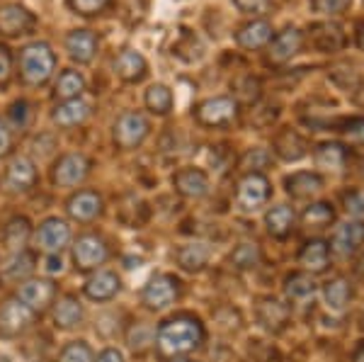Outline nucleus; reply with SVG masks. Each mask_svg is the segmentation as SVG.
<instances>
[{
    "label": "nucleus",
    "mask_w": 364,
    "mask_h": 362,
    "mask_svg": "<svg viewBox=\"0 0 364 362\" xmlns=\"http://www.w3.org/2000/svg\"><path fill=\"white\" fill-rule=\"evenodd\" d=\"M34 267H37V258H34L32 250L22 248L10 253L8 258L0 262V277L5 282H25V280L32 277Z\"/></svg>",
    "instance_id": "21"
},
{
    "label": "nucleus",
    "mask_w": 364,
    "mask_h": 362,
    "mask_svg": "<svg viewBox=\"0 0 364 362\" xmlns=\"http://www.w3.org/2000/svg\"><path fill=\"white\" fill-rule=\"evenodd\" d=\"M37 321V314L27 304H22L17 297H10L0 304V338L13 341V338L25 336Z\"/></svg>",
    "instance_id": "7"
},
{
    "label": "nucleus",
    "mask_w": 364,
    "mask_h": 362,
    "mask_svg": "<svg viewBox=\"0 0 364 362\" xmlns=\"http://www.w3.org/2000/svg\"><path fill=\"white\" fill-rule=\"evenodd\" d=\"M233 5H236L240 13L257 17V20H262L272 10V0H233Z\"/></svg>",
    "instance_id": "45"
},
{
    "label": "nucleus",
    "mask_w": 364,
    "mask_h": 362,
    "mask_svg": "<svg viewBox=\"0 0 364 362\" xmlns=\"http://www.w3.org/2000/svg\"><path fill=\"white\" fill-rule=\"evenodd\" d=\"M85 90V78L80 75L78 71H63L58 75L56 80V90H54V97L61 102L66 100H75V97H80Z\"/></svg>",
    "instance_id": "37"
},
{
    "label": "nucleus",
    "mask_w": 364,
    "mask_h": 362,
    "mask_svg": "<svg viewBox=\"0 0 364 362\" xmlns=\"http://www.w3.org/2000/svg\"><path fill=\"white\" fill-rule=\"evenodd\" d=\"M10 151H13V132H10V127L0 119V159H5Z\"/></svg>",
    "instance_id": "50"
},
{
    "label": "nucleus",
    "mask_w": 364,
    "mask_h": 362,
    "mask_svg": "<svg viewBox=\"0 0 364 362\" xmlns=\"http://www.w3.org/2000/svg\"><path fill=\"white\" fill-rule=\"evenodd\" d=\"M58 362H95V353L85 341H73L61 350Z\"/></svg>",
    "instance_id": "41"
},
{
    "label": "nucleus",
    "mask_w": 364,
    "mask_h": 362,
    "mask_svg": "<svg viewBox=\"0 0 364 362\" xmlns=\"http://www.w3.org/2000/svg\"><path fill=\"white\" fill-rule=\"evenodd\" d=\"M269 180L262 173H245L238 180L236 190V207L243 214H255L269 202Z\"/></svg>",
    "instance_id": "6"
},
{
    "label": "nucleus",
    "mask_w": 364,
    "mask_h": 362,
    "mask_svg": "<svg viewBox=\"0 0 364 362\" xmlns=\"http://www.w3.org/2000/svg\"><path fill=\"white\" fill-rule=\"evenodd\" d=\"M309 5L314 13H318L323 17H338L348 13L352 0H309Z\"/></svg>",
    "instance_id": "42"
},
{
    "label": "nucleus",
    "mask_w": 364,
    "mask_h": 362,
    "mask_svg": "<svg viewBox=\"0 0 364 362\" xmlns=\"http://www.w3.org/2000/svg\"><path fill=\"white\" fill-rule=\"evenodd\" d=\"M85 309L80 304V299L75 294H63L56 297L54 302V324L61 331H73L83 324Z\"/></svg>",
    "instance_id": "24"
},
{
    "label": "nucleus",
    "mask_w": 364,
    "mask_h": 362,
    "mask_svg": "<svg viewBox=\"0 0 364 362\" xmlns=\"http://www.w3.org/2000/svg\"><path fill=\"white\" fill-rule=\"evenodd\" d=\"M105 209L102 197L97 195L95 190H78L75 195L68 197L66 202V212L68 217L78 224H92Z\"/></svg>",
    "instance_id": "15"
},
{
    "label": "nucleus",
    "mask_w": 364,
    "mask_h": 362,
    "mask_svg": "<svg viewBox=\"0 0 364 362\" xmlns=\"http://www.w3.org/2000/svg\"><path fill=\"white\" fill-rule=\"evenodd\" d=\"M46 272H51V275H61L63 272V260H61V255H49L46 258Z\"/></svg>",
    "instance_id": "52"
},
{
    "label": "nucleus",
    "mask_w": 364,
    "mask_h": 362,
    "mask_svg": "<svg viewBox=\"0 0 364 362\" xmlns=\"http://www.w3.org/2000/svg\"><path fill=\"white\" fill-rule=\"evenodd\" d=\"M272 151L279 156L282 161L294 163L306 159L311 154V144L306 137H301L296 129H282L272 142Z\"/></svg>",
    "instance_id": "20"
},
{
    "label": "nucleus",
    "mask_w": 364,
    "mask_h": 362,
    "mask_svg": "<svg viewBox=\"0 0 364 362\" xmlns=\"http://www.w3.org/2000/svg\"><path fill=\"white\" fill-rule=\"evenodd\" d=\"M173 185L187 200H202L209 195L211 185H209V175L202 168H180L173 175Z\"/></svg>",
    "instance_id": "18"
},
{
    "label": "nucleus",
    "mask_w": 364,
    "mask_h": 362,
    "mask_svg": "<svg viewBox=\"0 0 364 362\" xmlns=\"http://www.w3.org/2000/svg\"><path fill=\"white\" fill-rule=\"evenodd\" d=\"M95 362H124V355H122V350H117V348H105L95 358Z\"/></svg>",
    "instance_id": "51"
},
{
    "label": "nucleus",
    "mask_w": 364,
    "mask_h": 362,
    "mask_svg": "<svg viewBox=\"0 0 364 362\" xmlns=\"http://www.w3.org/2000/svg\"><path fill=\"white\" fill-rule=\"evenodd\" d=\"M15 297L22 304H27L32 309L34 314H42L49 307H54V302L58 297V287L54 280H49V277H29L25 282H20Z\"/></svg>",
    "instance_id": "10"
},
{
    "label": "nucleus",
    "mask_w": 364,
    "mask_h": 362,
    "mask_svg": "<svg viewBox=\"0 0 364 362\" xmlns=\"http://www.w3.org/2000/svg\"><path fill=\"white\" fill-rule=\"evenodd\" d=\"M37 25L34 17L25 5L8 3L0 5V34L3 37H20V34H29Z\"/></svg>",
    "instance_id": "14"
},
{
    "label": "nucleus",
    "mask_w": 364,
    "mask_h": 362,
    "mask_svg": "<svg viewBox=\"0 0 364 362\" xmlns=\"http://www.w3.org/2000/svg\"><path fill=\"white\" fill-rule=\"evenodd\" d=\"M309 44L323 54H336L345 46V34L338 25L331 22H316L309 29Z\"/></svg>",
    "instance_id": "25"
},
{
    "label": "nucleus",
    "mask_w": 364,
    "mask_h": 362,
    "mask_svg": "<svg viewBox=\"0 0 364 362\" xmlns=\"http://www.w3.org/2000/svg\"><path fill=\"white\" fill-rule=\"evenodd\" d=\"M56 71V54L46 42H32L20 51V75L27 85L39 87L51 80Z\"/></svg>",
    "instance_id": "2"
},
{
    "label": "nucleus",
    "mask_w": 364,
    "mask_h": 362,
    "mask_svg": "<svg viewBox=\"0 0 364 362\" xmlns=\"http://www.w3.org/2000/svg\"><path fill=\"white\" fill-rule=\"evenodd\" d=\"M109 258V246L100 233H80L73 241V262L75 270L90 272L105 265Z\"/></svg>",
    "instance_id": "8"
},
{
    "label": "nucleus",
    "mask_w": 364,
    "mask_h": 362,
    "mask_svg": "<svg viewBox=\"0 0 364 362\" xmlns=\"http://www.w3.org/2000/svg\"><path fill=\"white\" fill-rule=\"evenodd\" d=\"M331 250H336L343 258H350V255H357L364 246V224L362 221H348V224H340L336 231H333L331 241Z\"/></svg>",
    "instance_id": "17"
},
{
    "label": "nucleus",
    "mask_w": 364,
    "mask_h": 362,
    "mask_svg": "<svg viewBox=\"0 0 364 362\" xmlns=\"http://www.w3.org/2000/svg\"><path fill=\"white\" fill-rule=\"evenodd\" d=\"M70 10L83 17H92L97 13H102L105 8L109 5V0H68Z\"/></svg>",
    "instance_id": "47"
},
{
    "label": "nucleus",
    "mask_w": 364,
    "mask_h": 362,
    "mask_svg": "<svg viewBox=\"0 0 364 362\" xmlns=\"http://www.w3.org/2000/svg\"><path fill=\"white\" fill-rule=\"evenodd\" d=\"M323 185H326V180L316 171H299L284 178V190L291 200H311L323 190Z\"/></svg>",
    "instance_id": "22"
},
{
    "label": "nucleus",
    "mask_w": 364,
    "mask_h": 362,
    "mask_svg": "<svg viewBox=\"0 0 364 362\" xmlns=\"http://www.w3.org/2000/svg\"><path fill=\"white\" fill-rule=\"evenodd\" d=\"M262 260V253H260V246L257 243H238L236 248L231 250V255H228V262H231L236 270H252V267H257Z\"/></svg>",
    "instance_id": "38"
},
{
    "label": "nucleus",
    "mask_w": 364,
    "mask_h": 362,
    "mask_svg": "<svg viewBox=\"0 0 364 362\" xmlns=\"http://www.w3.org/2000/svg\"><path fill=\"white\" fill-rule=\"evenodd\" d=\"M299 262L311 275L326 272L328 265H331V243L326 238H309L304 248L299 250Z\"/></svg>",
    "instance_id": "23"
},
{
    "label": "nucleus",
    "mask_w": 364,
    "mask_h": 362,
    "mask_svg": "<svg viewBox=\"0 0 364 362\" xmlns=\"http://www.w3.org/2000/svg\"><path fill=\"white\" fill-rule=\"evenodd\" d=\"M149 134H151V122L146 119V115L136 112V110H129V112L119 115V119L114 122L112 139L117 149L134 151L146 142Z\"/></svg>",
    "instance_id": "5"
},
{
    "label": "nucleus",
    "mask_w": 364,
    "mask_h": 362,
    "mask_svg": "<svg viewBox=\"0 0 364 362\" xmlns=\"http://www.w3.org/2000/svg\"><path fill=\"white\" fill-rule=\"evenodd\" d=\"M272 32L274 29L267 20H250L236 32V44L240 46V49H248V51L265 49L274 37Z\"/></svg>",
    "instance_id": "27"
},
{
    "label": "nucleus",
    "mask_w": 364,
    "mask_h": 362,
    "mask_svg": "<svg viewBox=\"0 0 364 362\" xmlns=\"http://www.w3.org/2000/svg\"><path fill=\"white\" fill-rule=\"evenodd\" d=\"M204 338V326L199 324V319L195 316H173L168 321H163L156 331V348L163 358H182V355H190L202 346Z\"/></svg>",
    "instance_id": "1"
},
{
    "label": "nucleus",
    "mask_w": 364,
    "mask_h": 362,
    "mask_svg": "<svg viewBox=\"0 0 364 362\" xmlns=\"http://www.w3.org/2000/svg\"><path fill=\"white\" fill-rule=\"evenodd\" d=\"M316 292H318V282H316L314 275L306 270L291 272V275L284 280V297L289 304H304V302L314 299Z\"/></svg>",
    "instance_id": "30"
},
{
    "label": "nucleus",
    "mask_w": 364,
    "mask_h": 362,
    "mask_svg": "<svg viewBox=\"0 0 364 362\" xmlns=\"http://www.w3.org/2000/svg\"><path fill=\"white\" fill-rule=\"evenodd\" d=\"M269 161H272V156L267 154V149H250L240 161V168L245 173H260Z\"/></svg>",
    "instance_id": "44"
},
{
    "label": "nucleus",
    "mask_w": 364,
    "mask_h": 362,
    "mask_svg": "<svg viewBox=\"0 0 364 362\" xmlns=\"http://www.w3.org/2000/svg\"><path fill=\"white\" fill-rule=\"evenodd\" d=\"M114 73L119 75L124 83H141L149 73V63L146 58L134 49H124L114 58Z\"/></svg>",
    "instance_id": "31"
},
{
    "label": "nucleus",
    "mask_w": 364,
    "mask_h": 362,
    "mask_svg": "<svg viewBox=\"0 0 364 362\" xmlns=\"http://www.w3.org/2000/svg\"><path fill=\"white\" fill-rule=\"evenodd\" d=\"M180 280L175 275H168V272H158L146 282L144 292H141V302H144L146 309L151 312H166L180 299Z\"/></svg>",
    "instance_id": "4"
},
{
    "label": "nucleus",
    "mask_w": 364,
    "mask_h": 362,
    "mask_svg": "<svg viewBox=\"0 0 364 362\" xmlns=\"http://www.w3.org/2000/svg\"><path fill=\"white\" fill-rule=\"evenodd\" d=\"M13 78V54L8 46L0 44V85H8Z\"/></svg>",
    "instance_id": "49"
},
{
    "label": "nucleus",
    "mask_w": 364,
    "mask_h": 362,
    "mask_svg": "<svg viewBox=\"0 0 364 362\" xmlns=\"http://www.w3.org/2000/svg\"><path fill=\"white\" fill-rule=\"evenodd\" d=\"M255 316H257V324H260L265 331H269V334H279V331H284L287 324H289L291 307L279 299H272V297H262L255 307Z\"/></svg>",
    "instance_id": "16"
},
{
    "label": "nucleus",
    "mask_w": 364,
    "mask_h": 362,
    "mask_svg": "<svg viewBox=\"0 0 364 362\" xmlns=\"http://www.w3.org/2000/svg\"><path fill=\"white\" fill-rule=\"evenodd\" d=\"M10 122L15 127H20V129H25L29 124V105L25 100H17L10 105Z\"/></svg>",
    "instance_id": "48"
},
{
    "label": "nucleus",
    "mask_w": 364,
    "mask_h": 362,
    "mask_svg": "<svg viewBox=\"0 0 364 362\" xmlns=\"http://www.w3.org/2000/svg\"><path fill=\"white\" fill-rule=\"evenodd\" d=\"M66 51L75 63H90L97 54V37L90 29H73L66 37Z\"/></svg>",
    "instance_id": "29"
},
{
    "label": "nucleus",
    "mask_w": 364,
    "mask_h": 362,
    "mask_svg": "<svg viewBox=\"0 0 364 362\" xmlns=\"http://www.w3.org/2000/svg\"><path fill=\"white\" fill-rule=\"evenodd\" d=\"M90 171H92V161L87 159V156L66 154L54 163V168H51V183H54L56 188L73 190L85 183Z\"/></svg>",
    "instance_id": "9"
},
{
    "label": "nucleus",
    "mask_w": 364,
    "mask_h": 362,
    "mask_svg": "<svg viewBox=\"0 0 364 362\" xmlns=\"http://www.w3.org/2000/svg\"><path fill=\"white\" fill-rule=\"evenodd\" d=\"M304 49V32L296 27H284L272 37V42L267 44V63L272 66H282V63L291 61L299 51Z\"/></svg>",
    "instance_id": "13"
},
{
    "label": "nucleus",
    "mask_w": 364,
    "mask_h": 362,
    "mask_svg": "<svg viewBox=\"0 0 364 362\" xmlns=\"http://www.w3.org/2000/svg\"><path fill=\"white\" fill-rule=\"evenodd\" d=\"M355 42H357V46L364 51V22H360L357 25V32H355Z\"/></svg>",
    "instance_id": "53"
},
{
    "label": "nucleus",
    "mask_w": 364,
    "mask_h": 362,
    "mask_svg": "<svg viewBox=\"0 0 364 362\" xmlns=\"http://www.w3.org/2000/svg\"><path fill=\"white\" fill-rule=\"evenodd\" d=\"M260 100V80L255 75H243L236 80V102L240 105H255Z\"/></svg>",
    "instance_id": "40"
},
{
    "label": "nucleus",
    "mask_w": 364,
    "mask_h": 362,
    "mask_svg": "<svg viewBox=\"0 0 364 362\" xmlns=\"http://www.w3.org/2000/svg\"><path fill=\"white\" fill-rule=\"evenodd\" d=\"M343 207L350 217L364 219V190H348L343 192Z\"/></svg>",
    "instance_id": "46"
},
{
    "label": "nucleus",
    "mask_w": 364,
    "mask_h": 362,
    "mask_svg": "<svg viewBox=\"0 0 364 362\" xmlns=\"http://www.w3.org/2000/svg\"><path fill=\"white\" fill-rule=\"evenodd\" d=\"M92 115L90 102H85L83 97H75V100H66L61 105H56V110L51 112V122L61 129H73V127H80L87 117Z\"/></svg>",
    "instance_id": "28"
},
{
    "label": "nucleus",
    "mask_w": 364,
    "mask_h": 362,
    "mask_svg": "<svg viewBox=\"0 0 364 362\" xmlns=\"http://www.w3.org/2000/svg\"><path fill=\"white\" fill-rule=\"evenodd\" d=\"M352 362H364V343L362 346H357L355 355H352Z\"/></svg>",
    "instance_id": "54"
},
{
    "label": "nucleus",
    "mask_w": 364,
    "mask_h": 362,
    "mask_svg": "<svg viewBox=\"0 0 364 362\" xmlns=\"http://www.w3.org/2000/svg\"><path fill=\"white\" fill-rule=\"evenodd\" d=\"M314 161L318 168H328V171H343L345 163H348V149L345 144L338 142H326L318 144L314 149Z\"/></svg>",
    "instance_id": "35"
},
{
    "label": "nucleus",
    "mask_w": 364,
    "mask_h": 362,
    "mask_svg": "<svg viewBox=\"0 0 364 362\" xmlns=\"http://www.w3.org/2000/svg\"><path fill=\"white\" fill-rule=\"evenodd\" d=\"M209 258L211 250L204 243H187V246H180L175 250V260L187 272H202L209 265Z\"/></svg>",
    "instance_id": "34"
},
{
    "label": "nucleus",
    "mask_w": 364,
    "mask_h": 362,
    "mask_svg": "<svg viewBox=\"0 0 364 362\" xmlns=\"http://www.w3.org/2000/svg\"><path fill=\"white\" fill-rule=\"evenodd\" d=\"M304 226L314 231H323V229H331V224L336 221V209H333L331 202H314L304 209L301 214Z\"/></svg>",
    "instance_id": "36"
},
{
    "label": "nucleus",
    "mask_w": 364,
    "mask_h": 362,
    "mask_svg": "<svg viewBox=\"0 0 364 362\" xmlns=\"http://www.w3.org/2000/svg\"><path fill=\"white\" fill-rule=\"evenodd\" d=\"M265 229L272 238H289L296 229V212L289 204H274L265 212Z\"/></svg>",
    "instance_id": "26"
},
{
    "label": "nucleus",
    "mask_w": 364,
    "mask_h": 362,
    "mask_svg": "<svg viewBox=\"0 0 364 362\" xmlns=\"http://www.w3.org/2000/svg\"><path fill=\"white\" fill-rule=\"evenodd\" d=\"M144 100H146V107H149L154 115L166 117L170 110H173V90H170L168 85H163V83H156V85H151L149 90H146Z\"/></svg>",
    "instance_id": "39"
},
{
    "label": "nucleus",
    "mask_w": 364,
    "mask_h": 362,
    "mask_svg": "<svg viewBox=\"0 0 364 362\" xmlns=\"http://www.w3.org/2000/svg\"><path fill=\"white\" fill-rule=\"evenodd\" d=\"M175 362H192V360H175Z\"/></svg>",
    "instance_id": "55"
},
{
    "label": "nucleus",
    "mask_w": 364,
    "mask_h": 362,
    "mask_svg": "<svg viewBox=\"0 0 364 362\" xmlns=\"http://www.w3.org/2000/svg\"><path fill=\"white\" fill-rule=\"evenodd\" d=\"M348 146H364V117H352L338 129Z\"/></svg>",
    "instance_id": "43"
},
{
    "label": "nucleus",
    "mask_w": 364,
    "mask_h": 362,
    "mask_svg": "<svg viewBox=\"0 0 364 362\" xmlns=\"http://www.w3.org/2000/svg\"><path fill=\"white\" fill-rule=\"evenodd\" d=\"M321 292H323V302H326V307L336 314H343L345 309H348L350 299H352V284H350V280H345V277L328 280Z\"/></svg>",
    "instance_id": "33"
},
{
    "label": "nucleus",
    "mask_w": 364,
    "mask_h": 362,
    "mask_svg": "<svg viewBox=\"0 0 364 362\" xmlns=\"http://www.w3.org/2000/svg\"><path fill=\"white\" fill-rule=\"evenodd\" d=\"M37 185V168L34 161L27 156H13L5 168V178H3V190L10 195H27L34 190Z\"/></svg>",
    "instance_id": "11"
},
{
    "label": "nucleus",
    "mask_w": 364,
    "mask_h": 362,
    "mask_svg": "<svg viewBox=\"0 0 364 362\" xmlns=\"http://www.w3.org/2000/svg\"><path fill=\"white\" fill-rule=\"evenodd\" d=\"M73 233H70V226L66 219L58 217H49L39 224L37 229V246L39 250H44L46 255H61V250L68 246Z\"/></svg>",
    "instance_id": "12"
},
{
    "label": "nucleus",
    "mask_w": 364,
    "mask_h": 362,
    "mask_svg": "<svg viewBox=\"0 0 364 362\" xmlns=\"http://www.w3.org/2000/svg\"><path fill=\"white\" fill-rule=\"evenodd\" d=\"M119 289L122 280L112 270H95L83 284V292L90 302H109L119 294Z\"/></svg>",
    "instance_id": "19"
},
{
    "label": "nucleus",
    "mask_w": 364,
    "mask_h": 362,
    "mask_svg": "<svg viewBox=\"0 0 364 362\" xmlns=\"http://www.w3.org/2000/svg\"><path fill=\"white\" fill-rule=\"evenodd\" d=\"M29 238H32V224H29L27 217H13L3 226V233H0V241L10 253L27 248Z\"/></svg>",
    "instance_id": "32"
},
{
    "label": "nucleus",
    "mask_w": 364,
    "mask_h": 362,
    "mask_svg": "<svg viewBox=\"0 0 364 362\" xmlns=\"http://www.w3.org/2000/svg\"><path fill=\"white\" fill-rule=\"evenodd\" d=\"M362 173H364V166H362Z\"/></svg>",
    "instance_id": "56"
},
{
    "label": "nucleus",
    "mask_w": 364,
    "mask_h": 362,
    "mask_svg": "<svg viewBox=\"0 0 364 362\" xmlns=\"http://www.w3.org/2000/svg\"><path fill=\"white\" fill-rule=\"evenodd\" d=\"M240 105L236 102V97L219 95V97H209V100L199 102L195 107V117L202 127H211V129H226V127L236 124L238 122Z\"/></svg>",
    "instance_id": "3"
}]
</instances>
